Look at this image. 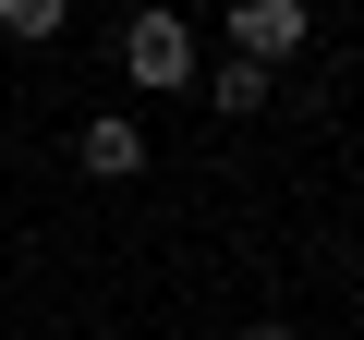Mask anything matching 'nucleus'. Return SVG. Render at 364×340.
<instances>
[{
	"mask_svg": "<svg viewBox=\"0 0 364 340\" xmlns=\"http://www.w3.org/2000/svg\"><path fill=\"white\" fill-rule=\"evenodd\" d=\"M0 37H25V49L61 37V0H0Z\"/></svg>",
	"mask_w": 364,
	"mask_h": 340,
	"instance_id": "39448f33",
	"label": "nucleus"
},
{
	"mask_svg": "<svg viewBox=\"0 0 364 340\" xmlns=\"http://www.w3.org/2000/svg\"><path fill=\"white\" fill-rule=\"evenodd\" d=\"M122 73L134 85H195V25L182 13H134L122 25Z\"/></svg>",
	"mask_w": 364,
	"mask_h": 340,
	"instance_id": "f257e3e1",
	"label": "nucleus"
},
{
	"mask_svg": "<svg viewBox=\"0 0 364 340\" xmlns=\"http://www.w3.org/2000/svg\"><path fill=\"white\" fill-rule=\"evenodd\" d=\"M73 158H85V170H97V183H134V170H146V134H134V122H122V110H97V122H85V134H73Z\"/></svg>",
	"mask_w": 364,
	"mask_h": 340,
	"instance_id": "7ed1b4c3",
	"label": "nucleus"
},
{
	"mask_svg": "<svg viewBox=\"0 0 364 340\" xmlns=\"http://www.w3.org/2000/svg\"><path fill=\"white\" fill-rule=\"evenodd\" d=\"M304 49V0H243V13H231V61H291Z\"/></svg>",
	"mask_w": 364,
	"mask_h": 340,
	"instance_id": "f03ea898",
	"label": "nucleus"
},
{
	"mask_svg": "<svg viewBox=\"0 0 364 340\" xmlns=\"http://www.w3.org/2000/svg\"><path fill=\"white\" fill-rule=\"evenodd\" d=\"M243 340H291V328H243Z\"/></svg>",
	"mask_w": 364,
	"mask_h": 340,
	"instance_id": "423d86ee",
	"label": "nucleus"
},
{
	"mask_svg": "<svg viewBox=\"0 0 364 340\" xmlns=\"http://www.w3.org/2000/svg\"><path fill=\"white\" fill-rule=\"evenodd\" d=\"M207 110H231V122L267 110V73H255V61H219V73H207Z\"/></svg>",
	"mask_w": 364,
	"mask_h": 340,
	"instance_id": "20e7f679",
	"label": "nucleus"
}]
</instances>
